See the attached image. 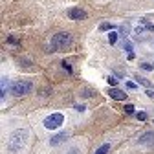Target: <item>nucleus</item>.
<instances>
[{
  "label": "nucleus",
  "mask_w": 154,
  "mask_h": 154,
  "mask_svg": "<svg viewBox=\"0 0 154 154\" xmlns=\"http://www.w3.org/2000/svg\"><path fill=\"white\" fill-rule=\"evenodd\" d=\"M147 95H149V97H154V92H152V90L149 88V90H147Z\"/></svg>",
  "instance_id": "obj_22"
},
{
  "label": "nucleus",
  "mask_w": 154,
  "mask_h": 154,
  "mask_svg": "<svg viewBox=\"0 0 154 154\" xmlns=\"http://www.w3.org/2000/svg\"><path fill=\"white\" fill-rule=\"evenodd\" d=\"M121 33L127 35V33H128V26H121Z\"/></svg>",
  "instance_id": "obj_21"
},
{
  "label": "nucleus",
  "mask_w": 154,
  "mask_h": 154,
  "mask_svg": "<svg viewBox=\"0 0 154 154\" xmlns=\"http://www.w3.org/2000/svg\"><path fill=\"white\" fill-rule=\"evenodd\" d=\"M136 81H138L140 85H143V86L150 88V81H149V79H143V77H136Z\"/></svg>",
  "instance_id": "obj_13"
},
{
  "label": "nucleus",
  "mask_w": 154,
  "mask_h": 154,
  "mask_svg": "<svg viewBox=\"0 0 154 154\" xmlns=\"http://www.w3.org/2000/svg\"><path fill=\"white\" fill-rule=\"evenodd\" d=\"M63 123H64V116H63L61 112L50 114L48 118H44V121H42V125H44L48 130H57V128H59Z\"/></svg>",
  "instance_id": "obj_3"
},
{
  "label": "nucleus",
  "mask_w": 154,
  "mask_h": 154,
  "mask_svg": "<svg viewBox=\"0 0 154 154\" xmlns=\"http://www.w3.org/2000/svg\"><path fill=\"white\" fill-rule=\"evenodd\" d=\"M9 90H11V94L13 95H17V97H20V95H26V94H29L31 92V81H15L11 86H9Z\"/></svg>",
  "instance_id": "obj_4"
},
{
  "label": "nucleus",
  "mask_w": 154,
  "mask_h": 154,
  "mask_svg": "<svg viewBox=\"0 0 154 154\" xmlns=\"http://www.w3.org/2000/svg\"><path fill=\"white\" fill-rule=\"evenodd\" d=\"M101 31H108V29H114V24H101V28H99Z\"/></svg>",
  "instance_id": "obj_15"
},
{
  "label": "nucleus",
  "mask_w": 154,
  "mask_h": 154,
  "mask_svg": "<svg viewBox=\"0 0 154 154\" xmlns=\"http://www.w3.org/2000/svg\"><path fill=\"white\" fill-rule=\"evenodd\" d=\"M140 145H154V132H145L140 138Z\"/></svg>",
  "instance_id": "obj_7"
},
{
  "label": "nucleus",
  "mask_w": 154,
  "mask_h": 154,
  "mask_svg": "<svg viewBox=\"0 0 154 154\" xmlns=\"http://www.w3.org/2000/svg\"><path fill=\"white\" fill-rule=\"evenodd\" d=\"M123 110H125L127 114H134V105H127V106H125Z\"/></svg>",
  "instance_id": "obj_17"
},
{
  "label": "nucleus",
  "mask_w": 154,
  "mask_h": 154,
  "mask_svg": "<svg viewBox=\"0 0 154 154\" xmlns=\"http://www.w3.org/2000/svg\"><path fill=\"white\" fill-rule=\"evenodd\" d=\"M70 44H72V35H70V33H64V31L53 35L51 41H50L51 51H63V50H66Z\"/></svg>",
  "instance_id": "obj_2"
},
{
  "label": "nucleus",
  "mask_w": 154,
  "mask_h": 154,
  "mask_svg": "<svg viewBox=\"0 0 154 154\" xmlns=\"http://www.w3.org/2000/svg\"><path fill=\"white\" fill-rule=\"evenodd\" d=\"M68 17L72 18V20H83V18H86V11L83 8H70L68 9Z\"/></svg>",
  "instance_id": "obj_5"
},
{
  "label": "nucleus",
  "mask_w": 154,
  "mask_h": 154,
  "mask_svg": "<svg viewBox=\"0 0 154 154\" xmlns=\"http://www.w3.org/2000/svg\"><path fill=\"white\" fill-rule=\"evenodd\" d=\"M68 138V132H61V134H55V136L50 140V145H59V143H63L64 140Z\"/></svg>",
  "instance_id": "obj_8"
},
{
  "label": "nucleus",
  "mask_w": 154,
  "mask_h": 154,
  "mask_svg": "<svg viewBox=\"0 0 154 154\" xmlns=\"http://www.w3.org/2000/svg\"><path fill=\"white\" fill-rule=\"evenodd\" d=\"M8 85H9V79L8 77H2V99L8 95Z\"/></svg>",
  "instance_id": "obj_9"
},
{
  "label": "nucleus",
  "mask_w": 154,
  "mask_h": 154,
  "mask_svg": "<svg viewBox=\"0 0 154 154\" xmlns=\"http://www.w3.org/2000/svg\"><path fill=\"white\" fill-rule=\"evenodd\" d=\"M118 38H119V35L116 33V31H110L108 33V42L110 44H116V42H118Z\"/></svg>",
  "instance_id": "obj_11"
},
{
  "label": "nucleus",
  "mask_w": 154,
  "mask_h": 154,
  "mask_svg": "<svg viewBox=\"0 0 154 154\" xmlns=\"http://www.w3.org/2000/svg\"><path fill=\"white\" fill-rule=\"evenodd\" d=\"M75 110H77V112H85L86 108H85V105H83V106H81V105H77V106H75Z\"/></svg>",
  "instance_id": "obj_20"
},
{
  "label": "nucleus",
  "mask_w": 154,
  "mask_h": 154,
  "mask_svg": "<svg viewBox=\"0 0 154 154\" xmlns=\"http://www.w3.org/2000/svg\"><path fill=\"white\" fill-rule=\"evenodd\" d=\"M108 150H110V143H105V145H101L97 150H95V154H108Z\"/></svg>",
  "instance_id": "obj_10"
},
{
  "label": "nucleus",
  "mask_w": 154,
  "mask_h": 154,
  "mask_svg": "<svg viewBox=\"0 0 154 154\" xmlns=\"http://www.w3.org/2000/svg\"><path fill=\"white\" fill-rule=\"evenodd\" d=\"M132 48H134V46H132V42L125 38V42H123V50H125V51H128V53H132Z\"/></svg>",
  "instance_id": "obj_12"
},
{
  "label": "nucleus",
  "mask_w": 154,
  "mask_h": 154,
  "mask_svg": "<svg viewBox=\"0 0 154 154\" xmlns=\"http://www.w3.org/2000/svg\"><path fill=\"white\" fill-rule=\"evenodd\" d=\"M63 68H64V70H66V72H72V66H70V64H68V63H63Z\"/></svg>",
  "instance_id": "obj_19"
},
{
  "label": "nucleus",
  "mask_w": 154,
  "mask_h": 154,
  "mask_svg": "<svg viewBox=\"0 0 154 154\" xmlns=\"http://www.w3.org/2000/svg\"><path fill=\"white\" fill-rule=\"evenodd\" d=\"M136 118H138L140 121H145V119H147V114H145V112H138V114H136Z\"/></svg>",
  "instance_id": "obj_16"
},
{
  "label": "nucleus",
  "mask_w": 154,
  "mask_h": 154,
  "mask_svg": "<svg viewBox=\"0 0 154 154\" xmlns=\"http://www.w3.org/2000/svg\"><path fill=\"white\" fill-rule=\"evenodd\" d=\"M108 95L112 99H116V101H123V99H127V94L123 92V90H119V88H110L108 90Z\"/></svg>",
  "instance_id": "obj_6"
},
{
  "label": "nucleus",
  "mask_w": 154,
  "mask_h": 154,
  "mask_svg": "<svg viewBox=\"0 0 154 154\" xmlns=\"http://www.w3.org/2000/svg\"><path fill=\"white\" fill-rule=\"evenodd\" d=\"M141 68H143L145 72H150V70H152V64H149V63H143V64H141Z\"/></svg>",
  "instance_id": "obj_18"
},
{
  "label": "nucleus",
  "mask_w": 154,
  "mask_h": 154,
  "mask_svg": "<svg viewBox=\"0 0 154 154\" xmlns=\"http://www.w3.org/2000/svg\"><path fill=\"white\" fill-rule=\"evenodd\" d=\"M106 83H108V85H110L112 88H116V85H118V79H116V77H112V75H110V77H106Z\"/></svg>",
  "instance_id": "obj_14"
},
{
  "label": "nucleus",
  "mask_w": 154,
  "mask_h": 154,
  "mask_svg": "<svg viewBox=\"0 0 154 154\" xmlns=\"http://www.w3.org/2000/svg\"><path fill=\"white\" fill-rule=\"evenodd\" d=\"M26 141H28V130L26 128H18V130H13L9 136H8V152L9 154H18L24 147H26Z\"/></svg>",
  "instance_id": "obj_1"
}]
</instances>
